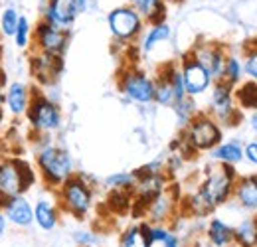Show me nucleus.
<instances>
[{
	"mask_svg": "<svg viewBox=\"0 0 257 247\" xmlns=\"http://www.w3.org/2000/svg\"><path fill=\"white\" fill-rule=\"evenodd\" d=\"M36 164H38V172H40L42 182L48 188H56L58 190L67 178H71L75 174L71 155L65 149L56 147L52 143H48V145L38 149Z\"/></svg>",
	"mask_w": 257,
	"mask_h": 247,
	"instance_id": "f257e3e1",
	"label": "nucleus"
},
{
	"mask_svg": "<svg viewBox=\"0 0 257 247\" xmlns=\"http://www.w3.org/2000/svg\"><path fill=\"white\" fill-rule=\"evenodd\" d=\"M58 204L62 214H67L75 219H85L95 204L93 186L81 174H73L58 188Z\"/></svg>",
	"mask_w": 257,
	"mask_h": 247,
	"instance_id": "f03ea898",
	"label": "nucleus"
},
{
	"mask_svg": "<svg viewBox=\"0 0 257 247\" xmlns=\"http://www.w3.org/2000/svg\"><path fill=\"white\" fill-rule=\"evenodd\" d=\"M235 182H237L235 168L216 162V164L206 168L204 178H202V182L198 186V190L206 198V202L216 210V208L224 206L227 200L233 198Z\"/></svg>",
	"mask_w": 257,
	"mask_h": 247,
	"instance_id": "7ed1b4c3",
	"label": "nucleus"
},
{
	"mask_svg": "<svg viewBox=\"0 0 257 247\" xmlns=\"http://www.w3.org/2000/svg\"><path fill=\"white\" fill-rule=\"evenodd\" d=\"M36 184V172L20 156H2L0 158V196L14 198L26 196V192Z\"/></svg>",
	"mask_w": 257,
	"mask_h": 247,
	"instance_id": "20e7f679",
	"label": "nucleus"
},
{
	"mask_svg": "<svg viewBox=\"0 0 257 247\" xmlns=\"http://www.w3.org/2000/svg\"><path fill=\"white\" fill-rule=\"evenodd\" d=\"M184 141L194 153H210L222 143V125L208 113H198L182 131Z\"/></svg>",
	"mask_w": 257,
	"mask_h": 247,
	"instance_id": "39448f33",
	"label": "nucleus"
},
{
	"mask_svg": "<svg viewBox=\"0 0 257 247\" xmlns=\"http://www.w3.org/2000/svg\"><path fill=\"white\" fill-rule=\"evenodd\" d=\"M26 119L36 135H50L62 127V111L58 103L48 99L44 93L32 91V101L26 111Z\"/></svg>",
	"mask_w": 257,
	"mask_h": 247,
	"instance_id": "423d86ee",
	"label": "nucleus"
},
{
	"mask_svg": "<svg viewBox=\"0 0 257 247\" xmlns=\"http://www.w3.org/2000/svg\"><path fill=\"white\" fill-rule=\"evenodd\" d=\"M186 97L182 73L178 63H164L155 77V103L162 107H174L176 101Z\"/></svg>",
	"mask_w": 257,
	"mask_h": 247,
	"instance_id": "0eeeda50",
	"label": "nucleus"
},
{
	"mask_svg": "<svg viewBox=\"0 0 257 247\" xmlns=\"http://www.w3.org/2000/svg\"><path fill=\"white\" fill-rule=\"evenodd\" d=\"M119 91L127 99L147 105L155 101V79L137 67H127L119 75Z\"/></svg>",
	"mask_w": 257,
	"mask_h": 247,
	"instance_id": "6e6552de",
	"label": "nucleus"
},
{
	"mask_svg": "<svg viewBox=\"0 0 257 247\" xmlns=\"http://www.w3.org/2000/svg\"><path fill=\"white\" fill-rule=\"evenodd\" d=\"M208 115H212L220 125H237L233 119L239 117V109L233 99V87L225 81H216L210 95Z\"/></svg>",
	"mask_w": 257,
	"mask_h": 247,
	"instance_id": "1a4fd4ad",
	"label": "nucleus"
},
{
	"mask_svg": "<svg viewBox=\"0 0 257 247\" xmlns=\"http://www.w3.org/2000/svg\"><path fill=\"white\" fill-rule=\"evenodd\" d=\"M180 214V196L174 186H168L162 194H159L153 202L147 204L143 216L149 223H164L168 225L174 217Z\"/></svg>",
	"mask_w": 257,
	"mask_h": 247,
	"instance_id": "9d476101",
	"label": "nucleus"
},
{
	"mask_svg": "<svg viewBox=\"0 0 257 247\" xmlns=\"http://www.w3.org/2000/svg\"><path fill=\"white\" fill-rule=\"evenodd\" d=\"M34 40H36L34 50L62 58L65 54V50H67V44H69V30H62V28L42 20L36 26Z\"/></svg>",
	"mask_w": 257,
	"mask_h": 247,
	"instance_id": "9b49d317",
	"label": "nucleus"
},
{
	"mask_svg": "<svg viewBox=\"0 0 257 247\" xmlns=\"http://www.w3.org/2000/svg\"><path fill=\"white\" fill-rule=\"evenodd\" d=\"M109 28H111V34L121 40V42H128V40H135L141 30H143V16L131 8V6H121V8H115L109 18Z\"/></svg>",
	"mask_w": 257,
	"mask_h": 247,
	"instance_id": "f8f14e48",
	"label": "nucleus"
},
{
	"mask_svg": "<svg viewBox=\"0 0 257 247\" xmlns=\"http://www.w3.org/2000/svg\"><path fill=\"white\" fill-rule=\"evenodd\" d=\"M180 73H182V81H184V89L188 97H198L202 93H206L212 85V75L206 71V67H202L196 62L192 54L182 56L180 60Z\"/></svg>",
	"mask_w": 257,
	"mask_h": 247,
	"instance_id": "ddd939ff",
	"label": "nucleus"
},
{
	"mask_svg": "<svg viewBox=\"0 0 257 247\" xmlns=\"http://www.w3.org/2000/svg\"><path fill=\"white\" fill-rule=\"evenodd\" d=\"M196 62L202 67H206V71L212 75L214 81H222L224 77V67L227 54L220 44H210V42H200L198 46H194V50L190 52Z\"/></svg>",
	"mask_w": 257,
	"mask_h": 247,
	"instance_id": "4468645a",
	"label": "nucleus"
},
{
	"mask_svg": "<svg viewBox=\"0 0 257 247\" xmlns=\"http://www.w3.org/2000/svg\"><path fill=\"white\" fill-rule=\"evenodd\" d=\"M64 69V60L58 56H50L44 52L34 50L30 56V71H32L34 79L40 85H52L58 81L60 73Z\"/></svg>",
	"mask_w": 257,
	"mask_h": 247,
	"instance_id": "2eb2a0df",
	"label": "nucleus"
},
{
	"mask_svg": "<svg viewBox=\"0 0 257 247\" xmlns=\"http://www.w3.org/2000/svg\"><path fill=\"white\" fill-rule=\"evenodd\" d=\"M2 212L8 223L18 229H28L30 225H34V206L26 196L6 198L2 204Z\"/></svg>",
	"mask_w": 257,
	"mask_h": 247,
	"instance_id": "dca6fc26",
	"label": "nucleus"
},
{
	"mask_svg": "<svg viewBox=\"0 0 257 247\" xmlns=\"http://www.w3.org/2000/svg\"><path fill=\"white\" fill-rule=\"evenodd\" d=\"M79 8V0H50L44 12V20L62 30H69L73 20L77 18Z\"/></svg>",
	"mask_w": 257,
	"mask_h": 247,
	"instance_id": "f3484780",
	"label": "nucleus"
},
{
	"mask_svg": "<svg viewBox=\"0 0 257 247\" xmlns=\"http://www.w3.org/2000/svg\"><path fill=\"white\" fill-rule=\"evenodd\" d=\"M32 101V89L22 81H12L4 91V105L12 117L26 115Z\"/></svg>",
	"mask_w": 257,
	"mask_h": 247,
	"instance_id": "a211bd4d",
	"label": "nucleus"
},
{
	"mask_svg": "<svg viewBox=\"0 0 257 247\" xmlns=\"http://www.w3.org/2000/svg\"><path fill=\"white\" fill-rule=\"evenodd\" d=\"M60 219H62V210L58 202L50 198H40L34 204V223L38 225V229L50 233L60 225Z\"/></svg>",
	"mask_w": 257,
	"mask_h": 247,
	"instance_id": "6ab92c4d",
	"label": "nucleus"
},
{
	"mask_svg": "<svg viewBox=\"0 0 257 247\" xmlns=\"http://www.w3.org/2000/svg\"><path fill=\"white\" fill-rule=\"evenodd\" d=\"M233 200L241 210H245L251 216H257V174L237 178L233 188Z\"/></svg>",
	"mask_w": 257,
	"mask_h": 247,
	"instance_id": "aec40b11",
	"label": "nucleus"
},
{
	"mask_svg": "<svg viewBox=\"0 0 257 247\" xmlns=\"http://www.w3.org/2000/svg\"><path fill=\"white\" fill-rule=\"evenodd\" d=\"M206 243L212 247H231L233 245V227L227 225L222 217H212L206 225Z\"/></svg>",
	"mask_w": 257,
	"mask_h": 247,
	"instance_id": "412c9836",
	"label": "nucleus"
},
{
	"mask_svg": "<svg viewBox=\"0 0 257 247\" xmlns=\"http://www.w3.org/2000/svg\"><path fill=\"white\" fill-rule=\"evenodd\" d=\"M119 247H155L149 239L147 221H139L125 227L119 235Z\"/></svg>",
	"mask_w": 257,
	"mask_h": 247,
	"instance_id": "4be33fe9",
	"label": "nucleus"
},
{
	"mask_svg": "<svg viewBox=\"0 0 257 247\" xmlns=\"http://www.w3.org/2000/svg\"><path fill=\"white\" fill-rule=\"evenodd\" d=\"M210 156L220 162V164H227V166H237L243 160V147L237 141H227V143H220L216 149L210 151Z\"/></svg>",
	"mask_w": 257,
	"mask_h": 247,
	"instance_id": "5701e85b",
	"label": "nucleus"
},
{
	"mask_svg": "<svg viewBox=\"0 0 257 247\" xmlns=\"http://www.w3.org/2000/svg\"><path fill=\"white\" fill-rule=\"evenodd\" d=\"M233 243L237 247H257V216L243 217L233 227Z\"/></svg>",
	"mask_w": 257,
	"mask_h": 247,
	"instance_id": "b1692460",
	"label": "nucleus"
},
{
	"mask_svg": "<svg viewBox=\"0 0 257 247\" xmlns=\"http://www.w3.org/2000/svg\"><path fill=\"white\" fill-rule=\"evenodd\" d=\"M133 8L145 16L153 26L164 24L166 18V8L162 4V0H133Z\"/></svg>",
	"mask_w": 257,
	"mask_h": 247,
	"instance_id": "393cba45",
	"label": "nucleus"
},
{
	"mask_svg": "<svg viewBox=\"0 0 257 247\" xmlns=\"http://www.w3.org/2000/svg\"><path fill=\"white\" fill-rule=\"evenodd\" d=\"M233 99L237 109L241 111H257V83L247 79L237 89L233 87Z\"/></svg>",
	"mask_w": 257,
	"mask_h": 247,
	"instance_id": "a878e982",
	"label": "nucleus"
},
{
	"mask_svg": "<svg viewBox=\"0 0 257 247\" xmlns=\"http://www.w3.org/2000/svg\"><path fill=\"white\" fill-rule=\"evenodd\" d=\"M172 109H174V113H176V117H178V121H180L182 127H186L200 113L198 107H196V103H194V97H188V95L184 99L176 101Z\"/></svg>",
	"mask_w": 257,
	"mask_h": 247,
	"instance_id": "bb28decb",
	"label": "nucleus"
},
{
	"mask_svg": "<svg viewBox=\"0 0 257 247\" xmlns=\"http://www.w3.org/2000/svg\"><path fill=\"white\" fill-rule=\"evenodd\" d=\"M168 38H170V26L168 24H157V26H153L149 30V34L145 36V40H143V52L145 54L153 52L157 44H161V42L168 40Z\"/></svg>",
	"mask_w": 257,
	"mask_h": 247,
	"instance_id": "cd10ccee",
	"label": "nucleus"
},
{
	"mask_svg": "<svg viewBox=\"0 0 257 247\" xmlns=\"http://www.w3.org/2000/svg\"><path fill=\"white\" fill-rule=\"evenodd\" d=\"M241 73H243V63L239 62V58H235V56H229V54H227L222 81L229 83L231 87H235V85L239 83V79H241Z\"/></svg>",
	"mask_w": 257,
	"mask_h": 247,
	"instance_id": "c85d7f7f",
	"label": "nucleus"
},
{
	"mask_svg": "<svg viewBox=\"0 0 257 247\" xmlns=\"http://www.w3.org/2000/svg\"><path fill=\"white\" fill-rule=\"evenodd\" d=\"M137 184V178H135V172H117V174H111L107 180H105V186L109 190H131Z\"/></svg>",
	"mask_w": 257,
	"mask_h": 247,
	"instance_id": "c756f323",
	"label": "nucleus"
},
{
	"mask_svg": "<svg viewBox=\"0 0 257 247\" xmlns=\"http://www.w3.org/2000/svg\"><path fill=\"white\" fill-rule=\"evenodd\" d=\"M243 71L249 75L251 81L257 83V40L249 42L245 46V62H243Z\"/></svg>",
	"mask_w": 257,
	"mask_h": 247,
	"instance_id": "7c9ffc66",
	"label": "nucleus"
},
{
	"mask_svg": "<svg viewBox=\"0 0 257 247\" xmlns=\"http://www.w3.org/2000/svg\"><path fill=\"white\" fill-rule=\"evenodd\" d=\"M18 20H20L18 12H16L14 8H6V10L2 12V16H0V30H2V34L14 38L16 28H18Z\"/></svg>",
	"mask_w": 257,
	"mask_h": 247,
	"instance_id": "2f4dec72",
	"label": "nucleus"
},
{
	"mask_svg": "<svg viewBox=\"0 0 257 247\" xmlns=\"http://www.w3.org/2000/svg\"><path fill=\"white\" fill-rule=\"evenodd\" d=\"M14 42H16V46L20 50L30 48V22L24 16H20V20H18V28H16V34H14Z\"/></svg>",
	"mask_w": 257,
	"mask_h": 247,
	"instance_id": "473e14b6",
	"label": "nucleus"
},
{
	"mask_svg": "<svg viewBox=\"0 0 257 247\" xmlns=\"http://www.w3.org/2000/svg\"><path fill=\"white\" fill-rule=\"evenodd\" d=\"M73 241L77 247H95L99 243V235L93 229H77L73 233Z\"/></svg>",
	"mask_w": 257,
	"mask_h": 247,
	"instance_id": "72a5a7b5",
	"label": "nucleus"
},
{
	"mask_svg": "<svg viewBox=\"0 0 257 247\" xmlns=\"http://www.w3.org/2000/svg\"><path fill=\"white\" fill-rule=\"evenodd\" d=\"M147 231H149V239L153 245H161L164 241V237L168 235L170 231V225H164V223H149L147 221Z\"/></svg>",
	"mask_w": 257,
	"mask_h": 247,
	"instance_id": "f704fd0d",
	"label": "nucleus"
},
{
	"mask_svg": "<svg viewBox=\"0 0 257 247\" xmlns=\"http://www.w3.org/2000/svg\"><path fill=\"white\" fill-rule=\"evenodd\" d=\"M161 247H182V239H180V235L170 227V231H168V235L164 237V241L161 243Z\"/></svg>",
	"mask_w": 257,
	"mask_h": 247,
	"instance_id": "c9c22d12",
	"label": "nucleus"
},
{
	"mask_svg": "<svg viewBox=\"0 0 257 247\" xmlns=\"http://www.w3.org/2000/svg\"><path fill=\"white\" fill-rule=\"evenodd\" d=\"M243 158H247L251 164L257 166V141H251L243 147Z\"/></svg>",
	"mask_w": 257,
	"mask_h": 247,
	"instance_id": "e433bc0d",
	"label": "nucleus"
},
{
	"mask_svg": "<svg viewBox=\"0 0 257 247\" xmlns=\"http://www.w3.org/2000/svg\"><path fill=\"white\" fill-rule=\"evenodd\" d=\"M8 219H6V216H4V212H2V208H0V239L6 235V231H8Z\"/></svg>",
	"mask_w": 257,
	"mask_h": 247,
	"instance_id": "4c0bfd02",
	"label": "nucleus"
},
{
	"mask_svg": "<svg viewBox=\"0 0 257 247\" xmlns=\"http://www.w3.org/2000/svg\"><path fill=\"white\" fill-rule=\"evenodd\" d=\"M247 123H249V129L253 133V137L257 139V111H251L249 117H247Z\"/></svg>",
	"mask_w": 257,
	"mask_h": 247,
	"instance_id": "58836bf2",
	"label": "nucleus"
},
{
	"mask_svg": "<svg viewBox=\"0 0 257 247\" xmlns=\"http://www.w3.org/2000/svg\"><path fill=\"white\" fill-rule=\"evenodd\" d=\"M83 2H85V0H79V6H83Z\"/></svg>",
	"mask_w": 257,
	"mask_h": 247,
	"instance_id": "ea45409f",
	"label": "nucleus"
},
{
	"mask_svg": "<svg viewBox=\"0 0 257 247\" xmlns=\"http://www.w3.org/2000/svg\"><path fill=\"white\" fill-rule=\"evenodd\" d=\"M0 54H2V50H0Z\"/></svg>",
	"mask_w": 257,
	"mask_h": 247,
	"instance_id": "a19ab883",
	"label": "nucleus"
}]
</instances>
